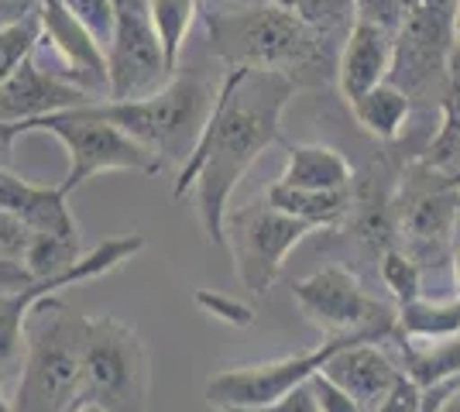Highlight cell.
<instances>
[{"instance_id": "f35d334b", "label": "cell", "mask_w": 460, "mask_h": 412, "mask_svg": "<svg viewBox=\"0 0 460 412\" xmlns=\"http://www.w3.org/2000/svg\"><path fill=\"white\" fill-rule=\"evenodd\" d=\"M433 412H460V378L457 381H450L447 389H443L440 402H437V409Z\"/></svg>"}, {"instance_id": "cb8c5ba5", "label": "cell", "mask_w": 460, "mask_h": 412, "mask_svg": "<svg viewBox=\"0 0 460 412\" xmlns=\"http://www.w3.org/2000/svg\"><path fill=\"white\" fill-rule=\"evenodd\" d=\"M148 7H152L155 31H158L162 52H165V66H169V73H175L182 45L199 18V4L196 0H148Z\"/></svg>"}, {"instance_id": "9a60e30c", "label": "cell", "mask_w": 460, "mask_h": 412, "mask_svg": "<svg viewBox=\"0 0 460 412\" xmlns=\"http://www.w3.org/2000/svg\"><path fill=\"white\" fill-rule=\"evenodd\" d=\"M392 62H395V35L365 21H354L337 52V86L347 107L365 97L367 90L382 86L392 76Z\"/></svg>"}, {"instance_id": "9c48e42d", "label": "cell", "mask_w": 460, "mask_h": 412, "mask_svg": "<svg viewBox=\"0 0 460 412\" xmlns=\"http://www.w3.org/2000/svg\"><path fill=\"white\" fill-rule=\"evenodd\" d=\"M316 227L265 203H248L237 214H227V251L234 258V275L251 295H265L282 275L288 251L303 244Z\"/></svg>"}, {"instance_id": "83f0119b", "label": "cell", "mask_w": 460, "mask_h": 412, "mask_svg": "<svg viewBox=\"0 0 460 412\" xmlns=\"http://www.w3.org/2000/svg\"><path fill=\"white\" fill-rule=\"evenodd\" d=\"M378 272H382L385 289L392 293V299L405 306L422 299V265L416 258H409L402 248H392L378 258Z\"/></svg>"}, {"instance_id": "4fadbf2b", "label": "cell", "mask_w": 460, "mask_h": 412, "mask_svg": "<svg viewBox=\"0 0 460 412\" xmlns=\"http://www.w3.org/2000/svg\"><path fill=\"white\" fill-rule=\"evenodd\" d=\"M457 189L447 176L437 172V182L412 186L409 179L399 193V241L402 251L416 261H440L454 244L457 231Z\"/></svg>"}, {"instance_id": "8fae6325", "label": "cell", "mask_w": 460, "mask_h": 412, "mask_svg": "<svg viewBox=\"0 0 460 412\" xmlns=\"http://www.w3.org/2000/svg\"><path fill=\"white\" fill-rule=\"evenodd\" d=\"M141 251H145V234L111 237L100 248H93L90 255L79 258L73 268L49 275V278H31L28 285L0 295V372H7L24 351V327H28V316H31L35 302L52 299L62 289H73L79 282H90V278L114 272V268H120L124 261H131Z\"/></svg>"}, {"instance_id": "836d02e7", "label": "cell", "mask_w": 460, "mask_h": 412, "mask_svg": "<svg viewBox=\"0 0 460 412\" xmlns=\"http://www.w3.org/2000/svg\"><path fill=\"white\" fill-rule=\"evenodd\" d=\"M237 412H320V402H316V395L313 389L306 385H299V389H292L288 395H282L279 402H269V406H261V409H237Z\"/></svg>"}, {"instance_id": "7c38bea8", "label": "cell", "mask_w": 460, "mask_h": 412, "mask_svg": "<svg viewBox=\"0 0 460 412\" xmlns=\"http://www.w3.org/2000/svg\"><path fill=\"white\" fill-rule=\"evenodd\" d=\"M165 52L148 0H114V35L107 45V100H137L169 83Z\"/></svg>"}, {"instance_id": "603a6c76", "label": "cell", "mask_w": 460, "mask_h": 412, "mask_svg": "<svg viewBox=\"0 0 460 412\" xmlns=\"http://www.w3.org/2000/svg\"><path fill=\"white\" fill-rule=\"evenodd\" d=\"M402 354L405 374L420 385L422 392L460 378V334L447 337V340H429V344L402 340Z\"/></svg>"}, {"instance_id": "d6986e66", "label": "cell", "mask_w": 460, "mask_h": 412, "mask_svg": "<svg viewBox=\"0 0 460 412\" xmlns=\"http://www.w3.org/2000/svg\"><path fill=\"white\" fill-rule=\"evenodd\" d=\"M422 165L447 179L460 176V45L450 59V79L440 97V127L422 155Z\"/></svg>"}, {"instance_id": "5bb4252c", "label": "cell", "mask_w": 460, "mask_h": 412, "mask_svg": "<svg viewBox=\"0 0 460 412\" xmlns=\"http://www.w3.org/2000/svg\"><path fill=\"white\" fill-rule=\"evenodd\" d=\"M96 100L100 97L76 86L62 73H45L35 66V59H24L18 73L0 86V131H11L18 124L49 118V114H66Z\"/></svg>"}, {"instance_id": "ac0fdd59", "label": "cell", "mask_w": 460, "mask_h": 412, "mask_svg": "<svg viewBox=\"0 0 460 412\" xmlns=\"http://www.w3.org/2000/svg\"><path fill=\"white\" fill-rule=\"evenodd\" d=\"M296 189H320V193H344L354 182V169L337 148L330 145H288L282 179Z\"/></svg>"}, {"instance_id": "1f68e13d", "label": "cell", "mask_w": 460, "mask_h": 412, "mask_svg": "<svg viewBox=\"0 0 460 412\" xmlns=\"http://www.w3.org/2000/svg\"><path fill=\"white\" fill-rule=\"evenodd\" d=\"M309 389H313L316 402H320V412H365L341 385H333L323 372H316L309 378Z\"/></svg>"}, {"instance_id": "7bdbcfd3", "label": "cell", "mask_w": 460, "mask_h": 412, "mask_svg": "<svg viewBox=\"0 0 460 412\" xmlns=\"http://www.w3.org/2000/svg\"><path fill=\"white\" fill-rule=\"evenodd\" d=\"M454 241H460V214H457V231H454Z\"/></svg>"}, {"instance_id": "f1b7e54d", "label": "cell", "mask_w": 460, "mask_h": 412, "mask_svg": "<svg viewBox=\"0 0 460 412\" xmlns=\"http://www.w3.org/2000/svg\"><path fill=\"white\" fill-rule=\"evenodd\" d=\"M76 21L93 35V41L107 52L111 35H114V0H62Z\"/></svg>"}, {"instance_id": "3957f363", "label": "cell", "mask_w": 460, "mask_h": 412, "mask_svg": "<svg viewBox=\"0 0 460 412\" xmlns=\"http://www.w3.org/2000/svg\"><path fill=\"white\" fill-rule=\"evenodd\" d=\"M213 97L217 90L203 73L175 69L169 83L148 97L96 100V103H86L83 110L90 118L120 127L137 145H145L162 162V169H182L199 145V135L213 110Z\"/></svg>"}, {"instance_id": "52a82bcc", "label": "cell", "mask_w": 460, "mask_h": 412, "mask_svg": "<svg viewBox=\"0 0 460 412\" xmlns=\"http://www.w3.org/2000/svg\"><path fill=\"white\" fill-rule=\"evenodd\" d=\"M457 52V0H409L402 28L395 31L392 83L409 100L440 103L450 59Z\"/></svg>"}, {"instance_id": "7402d4cb", "label": "cell", "mask_w": 460, "mask_h": 412, "mask_svg": "<svg viewBox=\"0 0 460 412\" xmlns=\"http://www.w3.org/2000/svg\"><path fill=\"white\" fill-rule=\"evenodd\" d=\"M460 334V295L454 299H416L399 306V340L429 344Z\"/></svg>"}, {"instance_id": "60d3db41", "label": "cell", "mask_w": 460, "mask_h": 412, "mask_svg": "<svg viewBox=\"0 0 460 412\" xmlns=\"http://www.w3.org/2000/svg\"><path fill=\"white\" fill-rule=\"evenodd\" d=\"M0 412H14V406H11V399H4V392H0Z\"/></svg>"}, {"instance_id": "e575fe53", "label": "cell", "mask_w": 460, "mask_h": 412, "mask_svg": "<svg viewBox=\"0 0 460 412\" xmlns=\"http://www.w3.org/2000/svg\"><path fill=\"white\" fill-rule=\"evenodd\" d=\"M196 302L199 306H207L213 316H220V320H227V323H234V327H248L251 320H254V313H251L248 306H241V302H230V299H224V295H207V293H196Z\"/></svg>"}, {"instance_id": "44dd1931", "label": "cell", "mask_w": 460, "mask_h": 412, "mask_svg": "<svg viewBox=\"0 0 460 412\" xmlns=\"http://www.w3.org/2000/svg\"><path fill=\"white\" fill-rule=\"evenodd\" d=\"M350 114L371 137L395 141L405 131V120L412 114V100L405 97V90H399L392 79H385L382 86L367 90L365 97L350 103Z\"/></svg>"}, {"instance_id": "f546056e", "label": "cell", "mask_w": 460, "mask_h": 412, "mask_svg": "<svg viewBox=\"0 0 460 412\" xmlns=\"http://www.w3.org/2000/svg\"><path fill=\"white\" fill-rule=\"evenodd\" d=\"M409 11V0H354V18L385 28V31H399Z\"/></svg>"}, {"instance_id": "484cf974", "label": "cell", "mask_w": 460, "mask_h": 412, "mask_svg": "<svg viewBox=\"0 0 460 412\" xmlns=\"http://www.w3.org/2000/svg\"><path fill=\"white\" fill-rule=\"evenodd\" d=\"M279 7H286L288 14L313 28L316 35L333 41H344L347 31L354 28V0H275Z\"/></svg>"}, {"instance_id": "ba28073f", "label": "cell", "mask_w": 460, "mask_h": 412, "mask_svg": "<svg viewBox=\"0 0 460 412\" xmlns=\"http://www.w3.org/2000/svg\"><path fill=\"white\" fill-rule=\"evenodd\" d=\"M292 299L330 337L358 334L375 340V344L388 340V337H399V306L378 302L361 285V278L341 265H330L323 272L296 282Z\"/></svg>"}, {"instance_id": "d4e9b609", "label": "cell", "mask_w": 460, "mask_h": 412, "mask_svg": "<svg viewBox=\"0 0 460 412\" xmlns=\"http://www.w3.org/2000/svg\"><path fill=\"white\" fill-rule=\"evenodd\" d=\"M79 227L76 231H35L28 255H24V268L31 278H49L66 268H73L79 261Z\"/></svg>"}, {"instance_id": "5b68a950", "label": "cell", "mask_w": 460, "mask_h": 412, "mask_svg": "<svg viewBox=\"0 0 460 412\" xmlns=\"http://www.w3.org/2000/svg\"><path fill=\"white\" fill-rule=\"evenodd\" d=\"M28 135H52L66 148L69 155V172L58 182V189L66 197H73L86 179L100 176V172H141V176H158L165 172L162 162L137 145L131 135H124L120 127L107 124L100 118H90L83 107L66 110V114H49V118L28 120L11 131H0L4 145H14L18 137Z\"/></svg>"}, {"instance_id": "d6a6232c", "label": "cell", "mask_w": 460, "mask_h": 412, "mask_svg": "<svg viewBox=\"0 0 460 412\" xmlns=\"http://www.w3.org/2000/svg\"><path fill=\"white\" fill-rule=\"evenodd\" d=\"M375 412H426V392L409 374H402V381L388 392V399Z\"/></svg>"}, {"instance_id": "ab89813d", "label": "cell", "mask_w": 460, "mask_h": 412, "mask_svg": "<svg viewBox=\"0 0 460 412\" xmlns=\"http://www.w3.org/2000/svg\"><path fill=\"white\" fill-rule=\"evenodd\" d=\"M450 265H454V285H457V295H460V241L457 248H454V255H450Z\"/></svg>"}, {"instance_id": "7a4b0ae2", "label": "cell", "mask_w": 460, "mask_h": 412, "mask_svg": "<svg viewBox=\"0 0 460 412\" xmlns=\"http://www.w3.org/2000/svg\"><path fill=\"white\" fill-rule=\"evenodd\" d=\"M203 24L213 59L227 69L282 73L296 86H323L326 79H337L341 45L316 35L275 0L241 11H210L203 14Z\"/></svg>"}, {"instance_id": "d590c367", "label": "cell", "mask_w": 460, "mask_h": 412, "mask_svg": "<svg viewBox=\"0 0 460 412\" xmlns=\"http://www.w3.org/2000/svg\"><path fill=\"white\" fill-rule=\"evenodd\" d=\"M28 282H31V272H28L21 261H7V258H0V295L14 293V289L28 285Z\"/></svg>"}, {"instance_id": "4316f807", "label": "cell", "mask_w": 460, "mask_h": 412, "mask_svg": "<svg viewBox=\"0 0 460 412\" xmlns=\"http://www.w3.org/2000/svg\"><path fill=\"white\" fill-rule=\"evenodd\" d=\"M41 45V14H28V18L14 21V24H0V86L18 73L24 59L35 56Z\"/></svg>"}, {"instance_id": "30bf717a", "label": "cell", "mask_w": 460, "mask_h": 412, "mask_svg": "<svg viewBox=\"0 0 460 412\" xmlns=\"http://www.w3.org/2000/svg\"><path fill=\"white\" fill-rule=\"evenodd\" d=\"M367 337L358 334H341L326 337L320 347L292 357H279V361H265V364H244V368H227L217 372L207 381V402L220 412H237V409H261L269 402H279L282 395L292 389L306 385L316 372H323V364L337 351H344L347 344H358ZM375 344V340H371Z\"/></svg>"}, {"instance_id": "74e56055", "label": "cell", "mask_w": 460, "mask_h": 412, "mask_svg": "<svg viewBox=\"0 0 460 412\" xmlns=\"http://www.w3.org/2000/svg\"><path fill=\"white\" fill-rule=\"evenodd\" d=\"M199 4V14H210V11H241V7H258V4H269V0H196Z\"/></svg>"}, {"instance_id": "8d00e7d4", "label": "cell", "mask_w": 460, "mask_h": 412, "mask_svg": "<svg viewBox=\"0 0 460 412\" xmlns=\"http://www.w3.org/2000/svg\"><path fill=\"white\" fill-rule=\"evenodd\" d=\"M41 0H0V24H14L39 11Z\"/></svg>"}, {"instance_id": "ffe728a7", "label": "cell", "mask_w": 460, "mask_h": 412, "mask_svg": "<svg viewBox=\"0 0 460 412\" xmlns=\"http://www.w3.org/2000/svg\"><path fill=\"white\" fill-rule=\"evenodd\" d=\"M265 199L275 210L296 216L303 224H313L316 231L347 224V214H350V189H344V193H320V189H296V186H286V182H275V186H269Z\"/></svg>"}, {"instance_id": "4dcf8cb0", "label": "cell", "mask_w": 460, "mask_h": 412, "mask_svg": "<svg viewBox=\"0 0 460 412\" xmlns=\"http://www.w3.org/2000/svg\"><path fill=\"white\" fill-rule=\"evenodd\" d=\"M31 234H35V231H31L21 216L0 210V258H7V261H21V265H24V255H28Z\"/></svg>"}, {"instance_id": "2e32d148", "label": "cell", "mask_w": 460, "mask_h": 412, "mask_svg": "<svg viewBox=\"0 0 460 412\" xmlns=\"http://www.w3.org/2000/svg\"><path fill=\"white\" fill-rule=\"evenodd\" d=\"M323 374L333 385H341L365 412L378 409L385 399H388V392L402 381V372L371 340L347 344L344 351H337L326 361Z\"/></svg>"}, {"instance_id": "b9f144b4", "label": "cell", "mask_w": 460, "mask_h": 412, "mask_svg": "<svg viewBox=\"0 0 460 412\" xmlns=\"http://www.w3.org/2000/svg\"><path fill=\"white\" fill-rule=\"evenodd\" d=\"M450 182H454V189H457V206H460V176H457V179H450Z\"/></svg>"}, {"instance_id": "e0dca14e", "label": "cell", "mask_w": 460, "mask_h": 412, "mask_svg": "<svg viewBox=\"0 0 460 412\" xmlns=\"http://www.w3.org/2000/svg\"><path fill=\"white\" fill-rule=\"evenodd\" d=\"M0 210L21 216L31 231H76L69 197L58 186H35L28 179L0 169Z\"/></svg>"}, {"instance_id": "8992f818", "label": "cell", "mask_w": 460, "mask_h": 412, "mask_svg": "<svg viewBox=\"0 0 460 412\" xmlns=\"http://www.w3.org/2000/svg\"><path fill=\"white\" fill-rule=\"evenodd\" d=\"M152 389L148 347L135 327L114 316H90L83 347V392L79 409L100 412H145Z\"/></svg>"}, {"instance_id": "277c9868", "label": "cell", "mask_w": 460, "mask_h": 412, "mask_svg": "<svg viewBox=\"0 0 460 412\" xmlns=\"http://www.w3.org/2000/svg\"><path fill=\"white\" fill-rule=\"evenodd\" d=\"M90 316L58 295L31 306L24 327V368L11 406L14 412H76L83 392V347Z\"/></svg>"}, {"instance_id": "6da1fadb", "label": "cell", "mask_w": 460, "mask_h": 412, "mask_svg": "<svg viewBox=\"0 0 460 412\" xmlns=\"http://www.w3.org/2000/svg\"><path fill=\"white\" fill-rule=\"evenodd\" d=\"M296 83L282 73L265 69H227L220 83L207 127L190 162L175 172L172 197L182 199L192 189L199 227L213 248L227 251L230 197L248 176L261 152L279 137V124L288 100L296 97Z\"/></svg>"}]
</instances>
